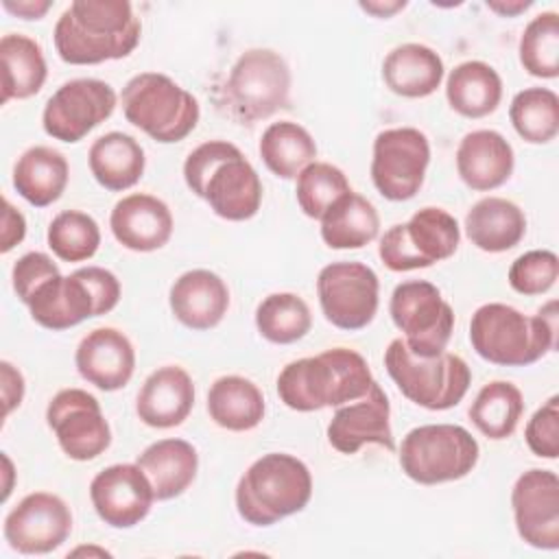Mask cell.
<instances>
[{
	"mask_svg": "<svg viewBox=\"0 0 559 559\" xmlns=\"http://www.w3.org/2000/svg\"><path fill=\"white\" fill-rule=\"evenodd\" d=\"M140 17L127 0H74L52 31L57 55L70 66L129 57L140 44Z\"/></svg>",
	"mask_w": 559,
	"mask_h": 559,
	"instance_id": "obj_1",
	"label": "cell"
},
{
	"mask_svg": "<svg viewBox=\"0 0 559 559\" xmlns=\"http://www.w3.org/2000/svg\"><path fill=\"white\" fill-rule=\"evenodd\" d=\"M183 179L225 221H249L260 210V175L231 142L210 140L190 151L183 162Z\"/></svg>",
	"mask_w": 559,
	"mask_h": 559,
	"instance_id": "obj_2",
	"label": "cell"
},
{
	"mask_svg": "<svg viewBox=\"0 0 559 559\" xmlns=\"http://www.w3.org/2000/svg\"><path fill=\"white\" fill-rule=\"evenodd\" d=\"M371 384V369L358 352L332 347L288 362L277 376V395L288 408L310 413L354 402Z\"/></svg>",
	"mask_w": 559,
	"mask_h": 559,
	"instance_id": "obj_3",
	"label": "cell"
},
{
	"mask_svg": "<svg viewBox=\"0 0 559 559\" xmlns=\"http://www.w3.org/2000/svg\"><path fill=\"white\" fill-rule=\"evenodd\" d=\"M474 352L500 367H526L557 345V301L526 317L507 304H485L469 321Z\"/></svg>",
	"mask_w": 559,
	"mask_h": 559,
	"instance_id": "obj_4",
	"label": "cell"
},
{
	"mask_svg": "<svg viewBox=\"0 0 559 559\" xmlns=\"http://www.w3.org/2000/svg\"><path fill=\"white\" fill-rule=\"evenodd\" d=\"M312 496L308 465L286 452H269L255 459L236 485L238 515L253 526H271L299 513Z\"/></svg>",
	"mask_w": 559,
	"mask_h": 559,
	"instance_id": "obj_5",
	"label": "cell"
},
{
	"mask_svg": "<svg viewBox=\"0 0 559 559\" xmlns=\"http://www.w3.org/2000/svg\"><path fill=\"white\" fill-rule=\"evenodd\" d=\"M122 114L162 144L179 142L199 122V100L162 72H140L122 87Z\"/></svg>",
	"mask_w": 559,
	"mask_h": 559,
	"instance_id": "obj_6",
	"label": "cell"
},
{
	"mask_svg": "<svg viewBox=\"0 0 559 559\" xmlns=\"http://www.w3.org/2000/svg\"><path fill=\"white\" fill-rule=\"evenodd\" d=\"M384 367L404 397L428 411L456 406L472 382L467 362L450 352L415 356L402 338H393L384 352Z\"/></svg>",
	"mask_w": 559,
	"mask_h": 559,
	"instance_id": "obj_7",
	"label": "cell"
},
{
	"mask_svg": "<svg viewBox=\"0 0 559 559\" xmlns=\"http://www.w3.org/2000/svg\"><path fill=\"white\" fill-rule=\"evenodd\" d=\"M290 70L271 48L245 50L229 70L221 105L242 124H253L288 105Z\"/></svg>",
	"mask_w": 559,
	"mask_h": 559,
	"instance_id": "obj_8",
	"label": "cell"
},
{
	"mask_svg": "<svg viewBox=\"0 0 559 559\" xmlns=\"http://www.w3.org/2000/svg\"><path fill=\"white\" fill-rule=\"evenodd\" d=\"M478 441L456 424H426L406 432L400 445L402 472L419 485L467 476L478 463Z\"/></svg>",
	"mask_w": 559,
	"mask_h": 559,
	"instance_id": "obj_9",
	"label": "cell"
},
{
	"mask_svg": "<svg viewBox=\"0 0 559 559\" xmlns=\"http://www.w3.org/2000/svg\"><path fill=\"white\" fill-rule=\"evenodd\" d=\"M461 240L456 218L441 207H421L408 223H397L384 231L378 255L391 271H415L454 255Z\"/></svg>",
	"mask_w": 559,
	"mask_h": 559,
	"instance_id": "obj_10",
	"label": "cell"
},
{
	"mask_svg": "<svg viewBox=\"0 0 559 559\" xmlns=\"http://www.w3.org/2000/svg\"><path fill=\"white\" fill-rule=\"evenodd\" d=\"M389 314L415 356L430 358L445 352L454 330V310L432 282L408 280L397 284L389 301Z\"/></svg>",
	"mask_w": 559,
	"mask_h": 559,
	"instance_id": "obj_11",
	"label": "cell"
},
{
	"mask_svg": "<svg viewBox=\"0 0 559 559\" xmlns=\"http://www.w3.org/2000/svg\"><path fill=\"white\" fill-rule=\"evenodd\" d=\"M430 142L415 127L384 129L373 140L371 181L389 201L413 199L426 179Z\"/></svg>",
	"mask_w": 559,
	"mask_h": 559,
	"instance_id": "obj_12",
	"label": "cell"
},
{
	"mask_svg": "<svg viewBox=\"0 0 559 559\" xmlns=\"http://www.w3.org/2000/svg\"><path fill=\"white\" fill-rule=\"evenodd\" d=\"M317 295L323 317L338 330H362L378 312L380 282L362 262H332L319 271Z\"/></svg>",
	"mask_w": 559,
	"mask_h": 559,
	"instance_id": "obj_13",
	"label": "cell"
},
{
	"mask_svg": "<svg viewBox=\"0 0 559 559\" xmlns=\"http://www.w3.org/2000/svg\"><path fill=\"white\" fill-rule=\"evenodd\" d=\"M46 421L72 461H92L111 443V428L98 400L83 389H61L48 402Z\"/></svg>",
	"mask_w": 559,
	"mask_h": 559,
	"instance_id": "obj_14",
	"label": "cell"
},
{
	"mask_svg": "<svg viewBox=\"0 0 559 559\" xmlns=\"http://www.w3.org/2000/svg\"><path fill=\"white\" fill-rule=\"evenodd\" d=\"M116 100L109 83L100 79H72L46 100L41 114L44 131L59 142L74 144L114 114Z\"/></svg>",
	"mask_w": 559,
	"mask_h": 559,
	"instance_id": "obj_15",
	"label": "cell"
},
{
	"mask_svg": "<svg viewBox=\"0 0 559 559\" xmlns=\"http://www.w3.org/2000/svg\"><path fill=\"white\" fill-rule=\"evenodd\" d=\"M2 533L13 550L46 555L70 537L72 511L57 493L33 491L7 513Z\"/></svg>",
	"mask_w": 559,
	"mask_h": 559,
	"instance_id": "obj_16",
	"label": "cell"
},
{
	"mask_svg": "<svg viewBox=\"0 0 559 559\" xmlns=\"http://www.w3.org/2000/svg\"><path fill=\"white\" fill-rule=\"evenodd\" d=\"M518 535L539 550L559 548V478L552 469L533 467L511 489Z\"/></svg>",
	"mask_w": 559,
	"mask_h": 559,
	"instance_id": "obj_17",
	"label": "cell"
},
{
	"mask_svg": "<svg viewBox=\"0 0 559 559\" xmlns=\"http://www.w3.org/2000/svg\"><path fill=\"white\" fill-rule=\"evenodd\" d=\"M90 500L105 524L131 528L148 515L155 493L138 463H116L92 478Z\"/></svg>",
	"mask_w": 559,
	"mask_h": 559,
	"instance_id": "obj_18",
	"label": "cell"
},
{
	"mask_svg": "<svg viewBox=\"0 0 559 559\" xmlns=\"http://www.w3.org/2000/svg\"><path fill=\"white\" fill-rule=\"evenodd\" d=\"M328 441L341 454H356L365 443H378L389 452L395 450L391 404L376 380L362 397L338 406L328 424Z\"/></svg>",
	"mask_w": 559,
	"mask_h": 559,
	"instance_id": "obj_19",
	"label": "cell"
},
{
	"mask_svg": "<svg viewBox=\"0 0 559 559\" xmlns=\"http://www.w3.org/2000/svg\"><path fill=\"white\" fill-rule=\"evenodd\" d=\"M76 371L100 391L122 389L135 369V349L116 328H96L85 334L74 354Z\"/></svg>",
	"mask_w": 559,
	"mask_h": 559,
	"instance_id": "obj_20",
	"label": "cell"
},
{
	"mask_svg": "<svg viewBox=\"0 0 559 559\" xmlns=\"http://www.w3.org/2000/svg\"><path fill=\"white\" fill-rule=\"evenodd\" d=\"M109 227L114 238L131 251L148 253L162 249L173 236V214L168 205L144 192L122 197L111 214Z\"/></svg>",
	"mask_w": 559,
	"mask_h": 559,
	"instance_id": "obj_21",
	"label": "cell"
},
{
	"mask_svg": "<svg viewBox=\"0 0 559 559\" xmlns=\"http://www.w3.org/2000/svg\"><path fill=\"white\" fill-rule=\"evenodd\" d=\"M168 304L181 325L190 330H210L227 314L229 288L214 271L192 269L173 282Z\"/></svg>",
	"mask_w": 559,
	"mask_h": 559,
	"instance_id": "obj_22",
	"label": "cell"
},
{
	"mask_svg": "<svg viewBox=\"0 0 559 559\" xmlns=\"http://www.w3.org/2000/svg\"><path fill=\"white\" fill-rule=\"evenodd\" d=\"M194 406V384L179 365L155 369L142 384L135 413L151 428H175L183 424Z\"/></svg>",
	"mask_w": 559,
	"mask_h": 559,
	"instance_id": "obj_23",
	"label": "cell"
},
{
	"mask_svg": "<svg viewBox=\"0 0 559 559\" xmlns=\"http://www.w3.org/2000/svg\"><path fill=\"white\" fill-rule=\"evenodd\" d=\"M515 166L513 146L493 129H476L463 135L456 148V170L463 183L476 192L500 188Z\"/></svg>",
	"mask_w": 559,
	"mask_h": 559,
	"instance_id": "obj_24",
	"label": "cell"
},
{
	"mask_svg": "<svg viewBox=\"0 0 559 559\" xmlns=\"http://www.w3.org/2000/svg\"><path fill=\"white\" fill-rule=\"evenodd\" d=\"M35 323L59 332L96 314V299L85 280L74 271L44 282L26 304Z\"/></svg>",
	"mask_w": 559,
	"mask_h": 559,
	"instance_id": "obj_25",
	"label": "cell"
},
{
	"mask_svg": "<svg viewBox=\"0 0 559 559\" xmlns=\"http://www.w3.org/2000/svg\"><path fill=\"white\" fill-rule=\"evenodd\" d=\"M135 463L148 476L155 500H170L181 496L197 478L199 454L186 439L170 437L144 448Z\"/></svg>",
	"mask_w": 559,
	"mask_h": 559,
	"instance_id": "obj_26",
	"label": "cell"
},
{
	"mask_svg": "<svg viewBox=\"0 0 559 559\" xmlns=\"http://www.w3.org/2000/svg\"><path fill=\"white\" fill-rule=\"evenodd\" d=\"M443 59L430 46L402 44L382 61L384 85L404 98H424L437 92L443 81Z\"/></svg>",
	"mask_w": 559,
	"mask_h": 559,
	"instance_id": "obj_27",
	"label": "cell"
},
{
	"mask_svg": "<svg viewBox=\"0 0 559 559\" xmlns=\"http://www.w3.org/2000/svg\"><path fill=\"white\" fill-rule=\"evenodd\" d=\"M465 234L480 251L502 253L520 245L526 234V216L509 199L485 197L465 216Z\"/></svg>",
	"mask_w": 559,
	"mask_h": 559,
	"instance_id": "obj_28",
	"label": "cell"
},
{
	"mask_svg": "<svg viewBox=\"0 0 559 559\" xmlns=\"http://www.w3.org/2000/svg\"><path fill=\"white\" fill-rule=\"evenodd\" d=\"M87 162L94 179L111 192L133 188L142 179L146 166L140 142L122 131H109L96 138L90 146Z\"/></svg>",
	"mask_w": 559,
	"mask_h": 559,
	"instance_id": "obj_29",
	"label": "cell"
},
{
	"mask_svg": "<svg viewBox=\"0 0 559 559\" xmlns=\"http://www.w3.org/2000/svg\"><path fill=\"white\" fill-rule=\"evenodd\" d=\"M70 166L63 153L50 146L26 148L13 166V188L35 207L52 205L66 190Z\"/></svg>",
	"mask_w": 559,
	"mask_h": 559,
	"instance_id": "obj_30",
	"label": "cell"
},
{
	"mask_svg": "<svg viewBox=\"0 0 559 559\" xmlns=\"http://www.w3.org/2000/svg\"><path fill=\"white\" fill-rule=\"evenodd\" d=\"M376 205L358 192H345L321 216V238L330 249H360L378 238Z\"/></svg>",
	"mask_w": 559,
	"mask_h": 559,
	"instance_id": "obj_31",
	"label": "cell"
},
{
	"mask_svg": "<svg viewBox=\"0 0 559 559\" xmlns=\"http://www.w3.org/2000/svg\"><path fill=\"white\" fill-rule=\"evenodd\" d=\"M2 59V105L11 98L35 96L48 76L41 46L22 33H7L0 39Z\"/></svg>",
	"mask_w": 559,
	"mask_h": 559,
	"instance_id": "obj_32",
	"label": "cell"
},
{
	"mask_svg": "<svg viewBox=\"0 0 559 559\" xmlns=\"http://www.w3.org/2000/svg\"><path fill=\"white\" fill-rule=\"evenodd\" d=\"M445 98L456 114L485 118L502 100V79L485 61H463L448 74Z\"/></svg>",
	"mask_w": 559,
	"mask_h": 559,
	"instance_id": "obj_33",
	"label": "cell"
},
{
	"mask_svg": "<svg viewBox=\"0 0 559 559\" xmlns=\"http://www.w3.org/2000/svg\"><path fill=\"white\" fill-rule=\"evenodd\" d=\"M207 413L216 426L245 432L264 419V395L242 376H223L207 391Z\"/></svg>",
	"mask_w": 559,
	"mask_h": 559,
	"instance_id": "obj_34",
	"label": "cell"
},
{
	"mask_svg": "<svg viewBox=\"0 0 559 559\" xmlns=\"http://www.w3.org/2000/svg\"><path fill=\"white\" fill-rule=\"evenodd\" d=\"M258 151L264 166L280 179H295L317 157L314 138L306 127L293 120L269 124Z\"/></svg>",
	"mask_w": 559,
	"mask_h": 559,
	"instance_id": "obj_35",
	"label": "cell"
},
{
	"mask_svg": "<svg viewBox=\"0 0 559 559\" xmlns=\"http://www.w3.org/2000/svg\"><path fill=\"white\" fill-rule=\"evenodd\" d=\"M524 413L522 391L507 380L487 382L469 406V419L487 439L500 441L515 432Z\"/></svg>",
	"mask_w": 559,
	"mask_h": 559,
	"instance_id": "obj_36",
	"label": "cell"
},
{
	"mask_svg": "<svg viewBox=\"0 0 559 559\" xmlns=\"http://www.w3.org/2000/svg\"><path fill=\"white\" fill-rule=\"evenodd\" d=\"M255 328L269 343L290 345L310 332L312 314L299 295L273 293L258 304Z\"/></svg>",
	"mask_w": 559,
	"mask_h": 559,
	"instance_id": "obj_37",
	"label": "cell"
},
{
	"mask_svg": "<svg viewBox=\"0 0 559 559\" xmlns=\"http://www.w3.org/2000/svg\"><path fill=\"white\" fill-rule=\"evenodd\" d=\"M515 133L528 144H548L559 131V98L548 87H526L509 105Z\"/></svg>",
	"mask_w": 559,
	"mask_h": 559,
	"instance_id": "obj_38",
	"label": "cell"
},
{
	"mask_svg": "<svg viewBox=\"0 0 559 559\" xmlns=\"http://www.w3.org/2000/svg\"><path fill=\"white\" fill-rule=\"evenodd\" d=\"M520 63L533 76H559V15L555 11H542L526 24L520 37Z\"/></svg>",
	"mask_w": 559,
	"mask_h": 559,
	"instance_id": "obj_39",
	"label": "cell"
},
{
	"mask_svg": "<svg viewBox=\"0 0 559 559\" xmlns=\"http://www.w3.org/2000/svg\"><path fill=\"white\" fill-rule=\"evenodd\" d=\"M48 247L63 262L90 260L100 245L98 223L79 210L59 212L46 231Z\"/></svg>",
	"mask_w": 559,
	"mask_h": 559,
	"instance_id": "obj_40",
	"label": "cell"
},
{
	"mask_svg": "<svg viewBox=\"0 0 559 559\" xmlns=\"http://www.w3.org/2000/svg\"><path fill=\"white\" fill-rule=\"evenodd\" d=\"M349 190V181L338 166L328 162H312L297 175L295 194L301 212L321 221L328 207Z\"/></svg>",
	"mask_w": 559,
	"mask_h": 559,
	"instance_id": "obj_41",
	"label": "cell"
},
{
	"mask_svg": "<svg viewBox=\"0 0 559 559\" xmlns=\"http://www.w3.org/2000/svg\"><path fill=\"white\" fill-rule=\"evenodd\" d=\"M559 277V258L548 249H533L509 266V284L515 293L533 297L548 293Z\"/></svg>",
	"mask_w": 559,
	"mask_h": 559,
	"instance_id": "obj_42",
	"label": "cell"
},
{
	"mask_svg": "<svg viewBox=\"0 0 559 559\" xmlns=\"http://www.w3.org/2000/svg\"><path fill=\"white\" fill-rule=\"evenodd\" d=\"M526 445L535 456L557 459L559 456V397L552 395L539 406L524 430Z\"/></svg>",
	"mask_w": 559,
	"mask_h": 559,
	"instance_id": "obj_43",
	"label": "cell"
},
{
	"mask_svg": "<svg viewBox=\"0 0 559 559\" xmlns=\"http://www.w3.org/2000/svg\"><path fill=\"white\" fill-rule=\"evenodd\" d=\"M57 275H61V273L50 255H46L41 251H28L13 264V271H11L13 290L22 304H28L31 297L35 295V290L44 282H48Z\"/></svg>",
	"mask_w": 559,
	"mask_h": 559,
	"instance_id": "obj_44",
	"label": "cell"
},
{
	"mask_svg": "<svg viewBox=\"0 0 559 559\" xmlns=\"http://www.w3.org/2000/svg\"><path fill=\"white\" fill-rule=\"evenodd\" d=\"M76 273L85 280V284L90 286L96 299V314L100 317L111 312L120 299L118 277L103 266H83V269H76Z\"/></svg>",
	"mask_w": 559,
	"mask_h": 559,
	"instance_id": "obj_45",
	"label": "cell"
},
{
	"mask_svg": "<svg viewBox=\"0 0 559 559\" xmlns=\"http://www.w3.org/2000/svg\"><path fill=\"white\" fill-rule=\"evenodd\" d=\"M26 236V221L20 210L11 205L9 199L2 201V240H0V251L9 253L15 245H20Z\"/></svg>",
	"mask_w": 559,
	"mask_h": 559,
	"instance_id": "obj_46",
	"label": "cell"
},
{
	"mask_svg": "<svg viewBox=\"0 0 559 559\" xmlns=\"http://www.w3.org/2000/svg\"><path fill=\"white\" fill-rule=\"evenodd\" d=\"M0 376H2V402H4V417L11 415L15 406L22 404L24 397V378L22 373L9 362H0Z\"/></svg>",
	"mask_w": 559,
	"mask_h": 559,
	"instance_id": "obj_47",
	"label": "cell"
},
{
	"mask_svg": "<svg viewBox=\"0 0 559 559\" xmlns=\"http://www.w3.org/2000/svg\"><path fill=\"white\" fill-rule=\"evenodd\" d=\"M4 11L22 17V20H39L46 15V11L52 7L50 0H2Z\"/></svg>",
	"mask_w": 559,
	"mask_h": 559,
	"instance_id": "obj_48",
	"label": "cell"
},
{
	"mask_svg": "<svg viewBox=\"0 0 559 559\" xmlns=\"http://www.w3.org/2000/svg\"><path fill=\"white\" fill-rule=\"evenodd\" d=\"M533 2L531 0H489L487 2V7L493 11V13H498V15H502V17H515V15H520L522 11H526L528 7H531Z\"/></svg>",
	"mask_w": 559,
	"mask_h": 559,
	"instance_id": "obj_49",
	"label": "cell"
},
{
	"mask_svg": "<svg viewBox=\"0 0 559 559\" xmlns=\"http://www.w3.org/2000/svg\"><path fill=\"white\" fill-rule=\"evenodd\" d=\"M406 7L404 0L397 2H360V9L376 15V17H391L393 13L402 11Z\"/></svg>",
	"mask_w": 559,
	"mask_h": 559,
	"instance_id": "obj_50",
	"label": "cell"
},
{
	"mask_svg": "<svg viewBox=\"0 0 559 559\" xmlns=\"http://www.w3.org/2000/svg\"><path fill=\"white\" fill-rule=\"evenodd\" d=\"M72 557H76V555H98V557H111V552L109 550H105V548H94V546H79V548H74L72 552H70Z\"/></svg>",
	"mask_w": 559,
	"mask_h": 559,
	"instance_id": "obj_51",
	"label": "cell"
},
{
	"mask_svg": "<svg viewBox=\"0 0 559 559\" xmlns=\"http://www.w3.org/2000/svg\"><path fill=\"white\" fill-rule=\"evenodd\" d=\"M2 461H4V472H7V483H4V493H2V500H7L9 498V493H11V483H9V478H11V461H9V456L2 452Z\"/></svg>",
	"mask_w": 559,
	"mask_h": 559,
	"instance_id": "obj_52",
	"label": "cell"
}]
</instances>
